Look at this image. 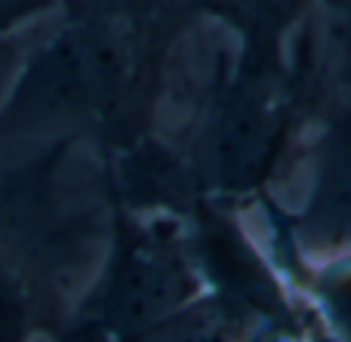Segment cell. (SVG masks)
Segmentation results:
<instances>
[{"instance_id":"4","label":"cell","mask_w":351,"mask_h":342,"mask_svg":"<svg viewBox=\"0 0 351 342\" xmlns=\"http://www.w3.org/2000/svg\"><path fill=\"white\" fill-rule=\"evenodd\" d=\"M308 300L324 330L339 342H351V253L317 262L308 281Z\"/></svg>"},{"instance_id":"6","label":"cell","mask_w":351,"mask_h":342,"mask_svg":"<svg viewBox=\"0 0 351 342\" xmlns=\"http://www.w3.org/2000/svg\"><path fill=\"white\" fill-rule=\"evenodd\" d=\"M25 49H28V31L25 34H0V102L10 93L12 77L25 59Z\"/></svg>"},{"instance_id":"2","label":"cell","mask_w":351,"mask_h":342,"mask_svg":"<svg viewBox=\"0 0 351 342\" xmlns=\"http://www.w3.org/2000/svg\"><path fill=\"white\" fill-rule=\"evenodd\" d=\"M200 300V275L173 234L117 219L111 253L65 342H142Z\"/></svg>"},{"instance_id":"1","label":"cell","mask_w":351,"mask_h":342,"mask_svg":"<svg viewBox=\"0 0 351 342\" xmlns=\"http://www.w3.org/2000/svg\"><path fill=\"white\" fill-rule=\"evenodd\" d=\"M123 59L117 40L96 22H74L28 43L10 93L0 102V139L71 142L99 127L121 96Z\"/></svg>"},{"instance_id":"7","label":"cell","mask_w":351,"mask_h":342,"mask_svg":"<svg viewBox=\"0 0 351 342\" xmlns=\"http://www.w3.org/2000/svg\"><path fill=\"white\" fill-rule=\"evenodd\" d=\"M243 342H308V337H302L299 330H290V327H284V324L265 321V324L256 327L253 333H247Z\"/></svg>"},{"instance_id":"3","label":"cell","mask_w":351,"mask_h":342,"mask_svg":"<svg viewBox=\"0 0 351 342\" xmlns=\"http://www.w3.org/2000/svg\"><path fill=\"white\" fill-rule=\"evenodd\" d=\"M287 228L299 253L317 262L351 253V105L330 111L308 142L302 188L287 210Z\"/></svg>"},{"instance_id":"5","label":"cell","mask_w":351,"mask_h":342,"mask_svg":"<svg viewBox=\"0 0 351 342\" xmlns=\"http://www.w3.org/2000/svg\"><path fill=\"white\" fill-rule=\"evenodd\" d=\"M62 0H0V34H25L31 25L53 16Z\"/></svg>"}]
</instances>
